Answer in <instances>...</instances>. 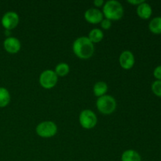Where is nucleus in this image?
Returning a JSON list of instances; mask_svg holds the SVG:
<instances>
[{
	"mask_svg": "<svg viewBox=\"0 0 161 161\" xmlns=\"http://www.w3.org/2000/svg\"><path fill=\"white\" fill-rule=\"evenodd\" d=\"M121 161H142V157L135 149H127L121 155Z\"/></svg>",
	"mask_w": 161,
	"mask_h": 161,
	"instance_id": "nucleus-12",
	"label": "nucleus"
},
{
	"mask_svg": "<svg viewBox=\"0 0 161 161\" xmlns=\"http://www.w3.org/2000/svg\"><path fill=\"white\" fill-rule=\"evenodd\" d=\"M87 38L91 40L92 43H97L103 39L104 33L99 28H93L89 32Z\"/></svg>",
	"mask_w": 161,
	"mask_h": 161,
	"instance_id": "nucleus-14",
	"label": "nucleus"
},
{
	"mask_svg": "<svg viewBox=\"0 0 161 161\" xmlns=\"http://www.w3.org/2000/svg\"><path fill=\"white\" fill-rule=\"evenodd\" d=\"M19 16L14 11H8L3 16L1 20L2 25L6 30H12L15 28L19 24Z\"/></svg>",
	"mask_w": 161,
	"mask_h": 161,
	"instance_id": "nucleus-7",
	"label": "nucleus"
},
{
	"mask_svg": "<svg viewBox=\"0 0 161 161\" xmlns=\"http://www.w3.org/2000/svg\"><path fill=\"white\" fill-rule=\"evenodd\" d=\"M84 18L88 23L96 25L101 23V21L104 19V16L100 9L97 8H90L85 11Z\"/></svg>",
	"mask_w": 161,
	"mask_h": 161,
	"instance_id": "nucleus-9",
	"label": "nucleus"
},
{
	"mask_svg": "<svg viewBox=\"0 0 161 161\" xmlns=\"http://www.w3.org/2000/svg\"><path fill=\"white\" fill-rule=\"evenodd\" d=\"M116 101L110 95L102 96L97 98L96 106L97 110L103 115H110L114 113L116 108Z\"/></svg>",
	"mask_w": 161,
	"mask_h": 161,
	"instance_id": "nucleus-3",
	"label": "nucleus"
},
{
	"mask_svg": "<svg viewBox=\"0 0 161 161\" xmlns=\"http://www.w3.org/2000/svg\"><path fill=\"white\" fill-rule=\"evenodd\" d=\"M119 62L121 68L125 70H129L134 67L135 63V58L133 53L130 50H124L120 53L119 58Z\"/></svg>",
	"mask_w": 161,
	"mask_h": 161,
	"instance_id": "nucleus-8",
	"label": "nucleus"
},
{
	"mask_svg": "<svg viewBox=\"0 0 161 161\" xmlns=\"http://www.w3.org/2000/svg\"><path fill=\"white\" fill-rule=\"evenodd\" d=\"M72 50L77 58L86 60L91 58L94 54V45L86 36H81L74 41Z\"/></svg>",
	"mask_w": 161,
	"mask_h": 161,
	"instance_id": "nucleus-1",
	"label": "nucleus"
},
{
	"mask_svg": "<svg viewBox=\"0 0 161 161\" xmlns=\"http://www.w3.org/2000/svg\"><path fill=\"white\" fill-rule=\"evenodd\" d=\"M58 76L53 70L47 69L39 75V82L40 86L44 89H52L58 83Z\"/></svg>",
	"mask_w": 161,
	"mask_h": 161,
	"instance_id": "nucleus-5",
	"label": "nucleus"
},
{
	"mask_svg": "<svg viewBox=\"0 0 161 161\" xmlns=\"http://www.w3.org/2000/svg\"><path fill=\"white\" fill-rule=\"evenodd\" d=\"M3 47L6 52L14 54L20 51L21 44H20V40L16 37L9 36L3 42Z\"/></svg>",
	"mask_w": 161,
	"mask_h": 161,
	"instance_id": "nucleus-10",
	"label": "nucleus"
},
{
	"mask_svg": "<svg viewBox=\"0 0 161 161\" xmlns=\"http://www.w3.org/2000/svg\"><path fill=\"white\" fill-rule=\"evenodd\" d=\"M153 93L157 97H161V80H156L151 86Z\"/></svg>",
	"mask_w": 161,
	"mask_h": 161,
	"instance_id": "nucleus-18",
	"label": "nucleus"
},
{
	"mask_svg": "<svg viewBox=\"0 0 161 161\" xmlns=\"http://www.w3.org/2000/svg\"><path fill=\"white\" fill-rule=\"evenodd\" d=\"M79 121L83 128L91 130L94 128L97 124V118L92 110L84 109L80 113Z\"/></svg>",
	"mask_w": 161,
	"mask_h": 161,
	"instance_id": "nucleus-6",
	"label": "nucleus"
},
{
	"mask_svg": "<svg viewBox=\"0 0 161 161\" xmlns=\"http://www.w3.org/2000/svg\"><path fill=\"white\" fill-rule=\"evenodd\" d=\"M36 132L41 138H52L58 132V127L53 121H43L38 124L36 128Z\"/></svg>",
	"mask_w": 161,
	"mask_h": 161,
	"instance_id": "nucleus-4",
	"label": "nucleus"
},
{
	"mask_svg": "<svg viewBox=\"0 0 161 161\" xmlns=\"http://www.w3.org/2000/svg\"><path fill=\"white\" fill-rule=\"evenodd\" d=\"M102 7H103L102 9L103 16L111 21L119 20L124 17V9L119 2L116 0H109L105 2Z\"/></svg>",
	"mask_w": 161,
	"mask_h": 161,
	"instance_id": "nucleus-2",
	"label": "nucleus"
},
{
	"mask_svg": "<svg viewBox=\"0 0 161 161\" xmlns=\"http://www.w3.org/2000/svg\"><path fill=\"white\" fill-rule=\"evenodd\" d=\"M104 4H105V2H104L103 0H94V5L97 7V8L103 6Z\"/></svg>",
	"mask_w": 161,
	"mask_h": 161,
	"instance_id": "nucleus-22",
	"label": "nucleus"
},
{
	"mask_svg": "<svg viewBox=\"0 0 161 161\" xmlns=\"http://www.w3.org/2000/svg\"><path fill=\"white\" fill-rule=\"evenodd\" d=\"M10 94L6 88L0 86V108L7 106L10 102Z\"/></svg>",
	"mask_w": 161,
	"mask_h": 161,
	"instance_id": "nucleus-16",
	"label": "nucleus"
},
{
	"mask_svg": "<svg viewBox=\"0 0 161 161\" xmlns=\"http://www.w3.org/2000/svg\"><path fill=\"white\" fill-rule=\"evenodd\" d=\"M107 91H108V85L103 81L97 82L93 87V92H94V95L97 96V97L105 95Z\"/></svg>",
	"mask_w": 161,
	"mask_h": 161,
	"instance_id": "nucleus-13",
	"label": "nucleus"
},
{
	"mask_svg": "<svg viewBox=\"0 0 161 161\" xmlns=\"http://www.w3.org/2000/svg\"><path fill=\"white\" fill-rule=\"evenodd\" d=\"M111 26H112V21L111 20H108V19L104 18L103 20L101 21V27H102L103 29L108 30L111 28Z\"/></svg>",
	"mask_w": 161,
	"mask_h": 161,
	"instance_id": "nucleus-19",
	"label": "nucleus"
},
{
	"mask_svg": "<svg viewBox=\"0 0 161 161\" xmlns=\"http://www.w3.org/2000/svg\"><path fill=\"white\" fill-rule=\"evenodd\" d=\"M69 71H70L69 65L64 62H61L57 64L54 69V72L57 75L61 77L66 76L69 73Z\"/></svg>",
	"mask_w": 161,
	"mask_h": 161,
	"instance_id": "nucleus-17",
	"label": "nucleus"
},
{
	"mask_svg": "<svg viewBox=\"0 0 161 161\" xmlns=\"http://www.w3.org/2000/svg\"><path fill=\"white\" fill-rule=\"evenodd\" d=\"M149 28L153 34H161V17H156L153 18L149 24Z\"/></svg>",
	"mask_w": 161,
	"mask_h": 161,
	"instance_id": "nucleus-15",
	"label": "nucleus"
},
{
	"mask_svg": "<svg viewBox=\"0 0 161 161\" xmlns=\"http://www.w3.org/2000/svg\"><path fill=\"white\" fill-rule=\"evenodd\" d=\"M144 0H128L127 3H130L131 5H135V6H139L140 4H142V3H144Z\"/></svg>",
	"mask_w": 161,
	"mask_h": 161,
	"instance_id": "nucleus-21",
	"label": "nucleus"
},
{
	"mask_svg": "<svg viewBox=\"0 0 161 161\" xmlns=\"http://www.w3.org/2000/svg\"><path fill=\"white\" fill-rule=\"evenodd\" d=\"M153 76L157 79V80H161V65H158L154 69Z\"/></svg>",
	"mask_w": 161,
	"mask_h": 161,
	"instance_id": "nucleus-20",
	"label": "nucleus"
},
{
	"mask_svg": "<svg viewBox=\"0 0 161 161\" xmlns=\"http://www.w3.org/2000/svg\"><path fill=\"white\" fill-rule=\"evenodd\" d=\"M152 14V7L149 3H146V2L137 6V14L140 18L143 19V20H147V19L150 18Z\"/></svg>",
	"mask_w": 161,
	"mask_h": 161,
	"instance_id": "nucleus-11",
	"label": "nucleus"
}]
</instances>
